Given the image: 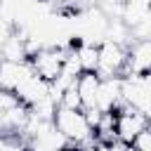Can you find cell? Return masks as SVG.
I'll return each instance as SVG.
<instances>
[{"instance_id":"cell-1","label":"cell","mask_w":151,"mask_h":151,"mask_svg":"<svg viewBox=\"0 0 151 151\" xmlns=\"http://www.w3.org/2000/svg\"><path fill=\"white\" fill-rule=\"evenodd\" d=\"M52 125L68 139L71 146L94 144V134H92V127L87 125V120H85V116H83V109L76 111V109L57 106V111H54V116H52Z\"/></svg>"},{"instance_id":"cell-2","label":"cell","mask_w":151,"mask_h":151,"mask_svg":"<svg viewBox=\"0 0 151 151\" xmlns=\"http://www.w3.org/2000/svg\"><path fill=\"white\" fill-rule=\"evenodd\" d=\"M120 97L123 104L151 116V80L149 73H127L120 76Z\"/></svg>"},{"instance_id":"cell-3","label":"cell","mask_w":151,"mask_h":151,"mask_svg":"<svg viewBox=\"0 0 151 151\" xmlns=\"http://www.w3.org/2000/svg\"><path fill=\"white\" fill-rule=\"evenodd\" d=\"M71 47H40L35 50L26 61L31 64L33 73L40 76L42 80L52 83L59 73H61V64H64V57Z\"/></svg>"},{"instance_id":"cell-4","label":"cell","mask_w":151,"mask_h":151,"mask_svg":"<svg viewBox=\"0 0 151 151\" xmlns=\"http://www.w3.org/2000/svg\"><path fill=\"white\" fill-rule=\"evenodd\" d=\"M127 59V47L113 40H101L99 42V61H97V76L109 78V76H123Z\"/></svg>"},{"instance_id":"cell-5","label":"cell","mask_w":151,"mask_h":151,"mask_svg":"<svg viewBox=\"0 0 151 151\" xmlns=\"http://www.w3.org/2000/svg\"><path fill=\"white\" fill-rule=\"evenodd\" d=\"M144 127H149V116H144L142 111H137L127 104H120L116 109V137L120 142L130 144L134 139V134Z\"/></svg>"},{"instance_id":"cell-6","label":"cell","mask_w":151,"mask_h":151,"mask_svg":"<svg viewBox=\"0 0 151 151\" xmlns=\"http://www.w3.org/2000/svg\"><path fill=\"white\" fill-rule=\"evenodd\" d=\"M151 71V42L146 40H132V47H127V59L123 76L127 73H149Z\"/></svg>"},{"instance_id":"cell-7","label":"cell","mask_w":151,"mask_h":151,"mask_svg":"<svg viewBox=\"0 0 151 151\" xmlns=\"http://www.w3.org/2000/svg\"><path fill=\"white\" fill-rule=\"evenodd\" d=\"M123 104L120 97V76H109L99 80V90H97V101L94 106L99 111H116Z\"/></svg>"},{"instance_id":"cell-8","label":"cell","mask_w":151,"mask_h":151,"mask_svg":"<svg viewBox=\"0 0 151 151\" xmlns=\"http://www.w3.org/2000/svg\"><path fill=\"white\" fill-rule=\"evenodd\" d=\"M33 73L28 61H9V59H0V87L14 92L19 83H24L28 76Z\"/></svg>"},{"instance_id":"cell-9","label":"cell","mask_w":151,"mask_h":151,"mask_svg":"<svg viewBox=\"0 0 151 151\" xmlns=\"http://www.w3.org/2000/svg\"><path fill=\"white\" fill-rule=\"evenodd\" d=\"M14 94H17V99H19L24 106H33L35 101H40L42 97L50 94V83L42 80L40 76H35V73H31L24 83L17 85Z\"/></svg>"},{"instance_id":"cell-10","label":"cell","mask_w":151,"mask_h":151,"mask_svg":"<svg viewBox=\"0 0 151 151\" xmlns=\"http://www.w3.org/2000/svg\"><path fill=\"white\" fill-rule=\"evenodd\" d=\"M99 76L97 71H83L78 78H76V90L83 99V106H94L97 101V90H99Z\"/></svg>"},{"instance_id":"cell-11","label":"cell","mask_w":151,"mask_h":151,"mask_svg":"<svg viewBox=\"0 0 151 151\" xmlns=\"http://www.w3.org/2000/svg\"><path fill=\"white\" fill-rule=\"evenodd\" d=\"M78 61H80V68L83 71H97V61H99V45L97 42H76L73 47Z\"/></svg>"},{"instance_id":"cell-12","label":"cell","mask_w":151,"mask_h":151,"mask_svg":"<svg viewBox=\"0 0 151 151\" xmlns=\"http://www.w3.org/2000/svg\"><path fill=\"white\" fill-rule=\"evenodd\" d=\"M59 106H64V109H76V111L83 109V99H80V94H78V90H76V83L64 90V94H61V99H59Z\"/></svg>"},{"instance_id":"cell-13","label":"cell","mask_w":151,"mask_h":151,"mask_svg":"<svg viewBox=\"0 0 151 151\" xmlns=\"http://www.w3.org/2000/svg\"><path fill=\"white\" fill-rule=\"evenodd\" d=\"M130 149L134 151H151V127H144L134 134V139L130 142Z\"/></svg>"},{"instance_id":"cell-14","label":"cell","mask_w":151,"mask_h":151,"mask_svg":"<svg viewBox=\"0 0 151 151\" xmlns=\"http://www.w3.org/2000/svg\"><path fill=\"white\" fill-rule=\"evenodd\" d=\"M17 104H19L17 94L9 92V90H2V87H0V111H7V109H12V106H17Z\"/></svg>"}]
</instances>
